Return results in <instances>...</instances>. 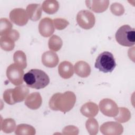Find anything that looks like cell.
Masks as SVG:
<instances>
[{
    "label": "cell",
    "instance_id": "7a4b0ae2",
    "mask_svg": "<svg viewBox=\"0 0 135 135\" xmlns=\"http://www.w3.org/2000/svg\"><path fill=\"white\" fill-rule=\"evenodd\" d=\"M23 79L27 86L36 89H43L50 82L47 74L40 69H31L24 75Z\"/></svg>",
    "mask_w": 135,
    "mask_h": 135
},
{
    "label": "cell",
    "instance_id": "cb8c5ba5",
    "mask_svg": "<svg viewBox=\"0 0 135 135\" xmlns=\"http://www.w3.org/2000/svg\"><path fill=\"white\" fill-rule=\"evenodd\" d=\"M14 42L13 39L7 36H2L0 38L1 47L5 51H11L15 47Z\"/></svg>",
    "mask_w": 135,
    "mask_h": 135
},
{
    "label": "cell",
    "instance_id": "52a82bcc",
    "mask_svg": "<svg viewBox=\"0 0 135 135\" xmlns=\"http://www.w3.org/2000/svg\"><path fill=\"white\" fill-rule=\"evenodd\" d=\"M76 21L79 25L83 29L92 28L95 22L94 15L88 10H81L76 15Z\"/></svg>",
    "mask_w": 135,
    "mask_h": 135
},
{
    "label": "cell",
    "instance_id": "30bf717a",
    "mask_svg": "<svg viewBox=\"0 0 135 135\" xmlns=\"http://www.w3.org/2000/svg\"><path fill=\"white\" fill-rule=\"evenodd\" d=\"M100 130L101 132L105 135H120L122 133L123 128L118 122L109 121L103 123Z\"/></svg>",
    "mask_w": 135,
    "mask_h": 135
},
{
    "label": "cell",
    "instance_id": "277c9868",
    "mask_svg": "<svg viewBox=\"0 0 135 135\" xmlns=\"http://www.w3.org/2000/svg\"><path fill=\"white\" fill-rule=\"evenodd\" d=\"M94 66L103 73H110L116 66V63L113 54L108 51L100 54L97 57Z\"/></svg>",
    "mask_w": 135,
    "mask_h": 135
},
{
    "label": "cell",
    "instance_id": "484cf974",
    "mask_svg": "<svg viewBox=\"0 0 135 135\" xmlns=\"http://www.w3.org/2000/svg\"><path fill=\"white\" fill-rule=\"evenodd\" d=\"M85 127L89 133L91 135H95L98 133L99 124L94 118H89L85 123Z\"/></svg>",
    "mask_w": 135,
    "mask_h": 135
},
{
    "label": "cell",
    "instance_id": "7c38bea8",
    "mask_svg": "<svg viewBox=\"0 0 135 135\" xmlns=\"http://www.w3.org/2000/svg\"><path fill=\"white\" fill-rule=\"evenodd\" d=\"M86 6L93 12L100 13L106 11L109 6V1L108 0L102 1H86Z\"/></svg>",
    "mask_w": 135,
    "mask_h": 135
},
{
    "label": "cell",
    "instance_id": "ffe728a7",
    "mask_svg": "<svg viewBox=\"0 0 135 135\" xmlns=\"http://www.w3.org/2000/svg\"><path fill=\"white\" fill-rule=\"evenodd\" d=\"M15 133L17 135H34L36 131L35 128L29 124H20L17 126Z\"/></svg>",
    "mask_w": 135,
    "mask_h": 135
},
{
    "label": "cell",
    "instance_id": "d6986e66",
    "mask_svg": "<svg viewBox=\"0 0 135 135\" xmlns=\"http://www.w3.org/2000/svg\"><path fill=\"white\" fill-rule=\"evenodd\" d=\"M42 9L49 14L55 13L59 8V4L55 0H46L42 5Z\"/></svg>",
    "mask_w": 135,
    "mask_h": 135
},
{
    "label": "cell",
    "instance_id": "7402d4cb",
    "mask_svg": "<svg viewBox=\"0 0 135 135\" xmlns=\"http://www.w3.org/2000/svg\"><path fill=\"white\" fill-rule=\"evenodd\" d=\"M131 118V113L128 109L124 107L119 108L118 114L114 117V119L120 123H125Z\"/></svg>",
    "mask_w": 135,
    "mask_h": 135
},
{
    "label": "cell",
    "instance_id": "4fadbf2b",
    "mask_svg": "<svg viewBox=\"0 0 135 135\" xmlns=\"http://www.w3.org/2000/svg\"><path fill=\"white\" fill-rule=\"evenodd\" d=\"M42 103V99L41 94L37 92H33L28 95L25 100V104L32 110L38 109Z\"/></svg>",
    "mask_w": 135,
    "mask_h": 135
},
{
    "label": "cell",
    "instance_id": "f546056e",
    "mask_svg": "<svg viewBox=\"0 0 135 135\" xmlns=\"http://www.w3.org/2000/svg\"><path fill=\"white\" fill-rule=\"evenodd\" d=\"M64 134L76 135L79 133V129L74 126H68L65 127L62 130Z\"/></svg>",
    "mask_w": 135,
    "mask_h": 135
},
{
    "label": "cell",
    "instance_id": "ba28073f",
    "mask_svg": "<svg viewBox=\"0 0 135 135\" xmlns=\"http://www.w3.org/2000/svg\"><path fill=\"white\" fill-rule=\"evenodd\" d=\"M99 108L104 115L110 117H115L119 112V108L117 103L108 98L103 99L100 101Z\"/></svg>",
    "mask_w": 135,
    "mask_h": 135
},
{
    "label": "cell",
    "instance_id": "f1b7e54d",
    "mask_svg": "<svg viewBox=\"0 0 135 135\" xmlns=\"http://www.w3.org/2000/svg\"><path fill=\"white\" fill-rule=\"evenodd\" d=\"M54 26L58 30H62L68 26L69 24V22L62 18H56L53 20Z\"/></svg>",
    "mask_w": 135,
    "mask_h": 135
},
{
    "label": "cell",
    "instance_id": "ac0fdd59",
    "mask_svg": "<svg viewBox=\"0 0 135 135\" xmlns=\"http://www.w3.org/2000/svg\"><path fill=\"white\" fill-rule=\"evenodd\" d=\"M75 73L81 78H86L91 73L90 65L86 62L80 61L77 62L74 66Z\"/></svg>",
    "mask_w": 135,
    "mask_h": 135
},
{
    "label": "cell",
    "instance_id": "e0dca14e",
    "mask_svg": "<svg viewBox=\"0 0 135 135\" xmlns=\"http://www.w3.org/2000/svg\"><path fill=\"white\" fill-rule=\"evenodd\" d=\"M42 9L40 4H31L27 6L26 11L31 20L36 21L41 17Z\"/></svg>",
    "mask_w": 135,
    "mask_h": 135
},
{
    "label": "cell",
    "instance_id": "9a60e30c",
    "mask_svg": "<svg viewBox=\"0 0 135 135\" xmlns=\"http://www.w3.org/2000/svg\"><path fill=\"white\" fill-rule=\"evenodd\" d=\"M59 74L63 79H67L71 78L74 74L73 65L69 61L62 62L58 67Z\"/></svg>",
    "mask_w": 135,
    "mask_h": 135
},
{
    "label": "cell",
    "instance_id": "603a6c76",
    "mask_svg": "<svg viewBox=\"0 0 135 135\" xmlns=\"http://www.w3.org/2000/svg\"><path fill=\"white\" fill-rule=\"evenodd\" d=\"M13 59L15 63L24 69L27 66L26 57L25 54L22 51L18 50L16 51L13 55Z\"/></svg>",
    "mask_w": 135,
    "mask_h": 135
},
{
    "label": "cell",
    "instance_id": "2e32d148",
    "mask_svg": "<svg viewBox=\"0 0 135 135\" xmlns=\"http://www.w3.org/2000/svg\"><path fill=\"white\" fill-rule=\"evenodd\" d=\"M80 111L82 114L86 117L93 118L98 113L99 108L97 104L95 103L88 102L82 106Z\"/></svg>",
    "mask_w": 135,
    "mask_h": 135
},
{
    "label": "cell",
    "instance_id": "8992f818",
    "mask_svg": "<svg viewBox=\"0 0 135 135\" xmlns=\"http://www.w3.org/2000/svg\"><path fill=\"white\" fill-rule=\"evenodd\" d=\"M6 76L8 80L14 85H20L23 83L24 71L15 63L12 64L7 67Z\"/></svg>",
    "mask_w": 135,
    "mask_h": 135
},
{
    "label": "cell",
    "instance_id": "44dd1931",
    "mask_svg": "<svg viewBox=\"0 0 135 135\" xmlns=\"http://www.w3.org/2000/svg\"><path fill=\"white\" fill-rule=\"evenodd\" d=\"M62 40L57 35H53L49 40V47L53 52H57L59 51L62 47Z\"/></svg>",
    "mask_w": 135,
    "mask_h": 135
},
{
    "label": "cell",
    "instance_id": "4dcf8cb0",
    "mask_svg": "<svg viewBox=\"0 0 135 135\" xmlns=\"http://www.w3.org/2000/svg\"><path fill=\"white\" fill-rule=\"evenodd\" d=\"M5 35L9 37L10 38L13 39L14 41H16L18 40V39L20 37V33H19V32L17 31H16L15 30H13H13L12 29L11 30H10Z\"/></svg>",
    "mask_w": 135,
    "mask_h": 135
},
{
    "label": "cell",
    "instance_id": "d4e9b609",
    "mask_svg": "<svg viewBox=\"0 0 135 135\" xmlns=\"http://www.w3.org/2000/svg\"><path fill=\"white\" fill-rule=\"evenodd\" d=\"M16 123L14 119L7 118L1 122V130L5 133H9L14 131Z\"/></svg>",
    "mask_w": 135,
    "mask_h": 135
},
{
    "label": "cell",
    "instance_id": "8fae6325",
    "mask_svg": "<svg viewBox=\"0 0 135 135\" xmlns=\"http://www.w3.org/2000/svg\"><path fill=\"white\" fill-rule=\"evenodd\" d=\"M38 31L43 37H49L54 32L53 20L49 17L42 18L38 24Z\"/></svg>",
    "mask_w": 135,
    "mask_h": 135
},
{
    "label": "cell",
    "instance_id": "5b68a950",
    "mask_svg": "<svg viewBox=\"0 0 135 135\" xmlns=\"http://www.w3.org/2000/svg\"><path fill=\"white\" fill-rule=\"evenodd\" d=\"M115 39L117 42L124 46H132L135 43L134 28L129 25L121 26L115 33Z\"/></svg>",
    "mask_w": 135,
    "mask_h": 135
},
{
    "label": "cell",
    "instance_id": "9c48e42d",
    "mask_svg": "<svg viewBox=\"0 0 135 135\" xmlns=\"http://www.w3.org/2000/svg\"><path fill=\"white\" fill-rule=\"evenodd\" d=\"M9 17L13 23L18 26H24L26 24L29 18L26 11L21 8L12 10L9 13Z\"/></svg>",
    "mask_w": 135,
    "mask_h": 135
},
{
    "label": "cell",
    "instance_id": "4316f807",
    "mask_svg": "<svg viewBox=\"0 0 135 135\" xmlns=\"http://www.w3.org/2000/svg\"><path fill=\"white\" fill-rule=\"evenodd\" d=\"M12 24L11 22L6 18H2L0 20V35L4 36L12 30Z\"/></svg>",
    "mask_w": 135,
    "mask_h": 135
},
{
    "label": "cell",
    "instance_id": "5bb4252c",
    "mask_svg": "<svg viewBox=\"0 0 135 135\" xmlns=\"http://www.w3.org/2000/svg\"><path fill=\"white\" fill-rule=\"evenodd\" d=\"M59 57L56 53L49 51L44 52L42 55V62L43 64L47 68H54L59 63Z\"/></svg>",
    "mask_w": 135,
    "mask_h": 135
},
{
    "label": "cell",
    "instance_id": "83f0119b",
    "mask_svg": "<svg viewBox=\"0 0 135 135\" xmlns=\"http://www.w3.org/2000/svg\"><path fill=\"white\" fill-rule=\"evenodd\" d=\"M111 13L117 16H121L124 13V8L123 6L119 3H112L110 6Z\"/></svg>",
    "mask_w": 135,
    "mask_h": 135
},
{
    "label": "cell",
    "instance_id": "6da1fadb",
    "mask_svg": "<svg viewBox=\"0 0 135 135\" xmlns=\"http://www.w3.org/2000/svg\"><path fill=\"white\" fill-rule=\"evenodd\" d=\"M76 102V96L71 91L63 93L54 94L49 101V107L54 111H60L64 113L69 112L74 107Z\"/></svg>",
    "mask_w": 135,
    "mask_h": 135
},
{
    "label": "cell",
    "instance_id": "3957f363",
    "mask_svg": "<svg viewBox=\"0 0 135 135\" xmlns=\"http://www.w3.org/2000/svg\"><path fill=\"white\" fill-rule=\"evenodd\" d=\"M28 93V88L24 85H21L14 89L6 90L3 93V99L6 103L12 105L23 101Z\"/></svg>",
    "mask_w": 135,
    "mask_h": 135
}]
</instances>
